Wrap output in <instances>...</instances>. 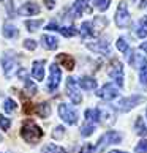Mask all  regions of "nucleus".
<instances>
[{
  "label": "nucleus",
  "instance_id": "f257e3e1",
  "mask_svg": "<svg viewBox=\"0 0 147 153\" xmlns=\"http://www.w3.org/2000/svg\"><path fill=\"white\" fill-rule=\"evenodd\" d=\"M21 136L24 140H27V142L37 144L38 140L43 137V131L37 123H33L32 120H27V122H24V125H22V128H21Z\"/></svg>",
  "mask_w": 147,
  "mask_h": 153
},
{
  "label": "nucleus",
  "instance_id": "f03ea898",
  "mask_svg": "<svg viewBox=\"0 0 147 153\" xmlns=\"http://www.w3.org/2000/svg\"><path fill=\"white\" fill-rule=\"evenodd\" d=\"M122 140V136L120 133L117 131H106L101 137L98 139V144H97V150L98 152H103L106 147L109 145H114V144H119Z\"/></svg>",
  "mask_w": 147,
  "mask_h": 153
},
{
  "label": "nucleus",
  "instance_id": "7ed1b4c3",
  "mask_svg": "<svg viewBox=\"0 0 147 153\" xmlns=\"http://www.w3.org/2000/svg\"><path fill=\"white\" fill-rule=\"evenodd\" d=\"M116 24L120 27V29H127V27H130V24H131V18H130V13H128V8H127L125 2H122L117 8Z\"/></svg>",
  "mask_w": 147,
  "mask_h": 153
},
{
  "label": "nucleus",
  "instance_id": "20e7f679",
  "mask_svg": "<svg viewBox=\"0 0 147 153\" xmlns=\"http://www.w3.org/2000/svg\"><path fill=\"white\" fill-rule=\"evenodd\" d=\"M59 115H60V118L63 120L65 123H68V125H76L78 123V112L73 109L71 106H68V104H65V103H62L60 106H59Z\"/></svg>",
  "mask_w": 147,
  "mask_h": 153
},
{
  "label": "nucleus",
  "instance_id": "39448f33",
  "mask_svg": "<svg viewBox=\"0 0 147 153\" xmlns=\"http://www.w3.org/2000/svg\"><path fill=\"white\" fill-rule=\"evenodd\" d=\"M143 101H144V96L143 95H133V96H128V98L120 100L116 104V109L120 111V112H127L130 109H133L134 106H138L139 103H143Z\"/></svg>",
  "mask_w": 147,
  "mask_h": 153
},
{
  "label": "nucleus",
  "instance_id": "423d86ee",
  "mask_svg": "<svg viewBox=\"0 0 147 153\" xmlns=\"http://www.w3.org/2000/svg\"><path fill=\"white\" fill-rule=\"evenodd\" d=\"M79 84L76 82L75 77H68L66 79V93H68V98L71 100L73 104H79L82 101V96H81V92L78 88Z\"/></svg>",
  "mask_w": 147,
  "mask_h": 153
},
{
  "label": "nucleus",
  "instance_id": "0eeeda50",
  "mask_svg": "<svg viewBox=\"0 0 147 153\" xmlns=\"http://www.w3.org/2000/svg\"><path fill=\"white\" fill-rule=\"evenodd\" d=\"M60 79H62V71L57 63L51 65L49 68V82H48V90L49 92H55L60 85Z\"/></svg>",
  "mask_w": 147,
  "mask_h": 153
},
{
  "label": "nucleus",
  "instance_id": "6e6552de",
  "mask_svg": "<svg viewBox=\"0 0 147 153\" xmlns=\"http://www.w3.org/2000/svg\"><path fill=\"white\" fill-rule=\"evenodd\" d=\"M97 96H100L101 100H106V101H111L119 96V88L111 85V84H106V85H103L98 92H97Z\"/></svg>",
  "mask_w": 147,
  "mask_h": 153
},
{
  "label": "nucleus",
  "instance_id": "1a4fd4ad",
  "mask_svg": "<svg viewBox=\"0 0 147 153\" xmlns=\"http://www.w3.org/2000/svg\"><path fill=\"white\" fill-rule=\"evenodd\" d=\"M109 76L114 79V82L119 87L123 85V65L120 63V62H116L114 63V66H112L111 71H109Z\"/></svg>",
  "mask_w": 147,
  "mask_h": 153
},
{
  "label": "nucleus",
  "instance_id": "9d476101",
  "mask_svg": "<svg viewBox=\"0 0 147 153\" xmlns=\"http://www.w3.org/2000/svg\"><path fill=\"white\" fill-rule=\"evenodd\" d=\"M2 63H3V71H5V76H13L14 73H19V65L16 63V62L10 57V55H5L2 59Z\"/></svg>",
  "mask_w": 147,
  "mask_h": 153
},
{
  "label": "nucleus",
  "instance_id": "9b49d317",
  "mask_svg": "<svg viewBox=\"0 0 147 153\" xmlns=\"http://www.w3.org/2000/svg\"><path fill=\"white\" fill-rule=\"evenodd\" d=\"M87 48H89L90 51H95V52H100V54H109V52H111V48H109V41H108V39H100V41L90 43V44H87Z\"/></svg>",
  "mask_w": 147,
  "mask_h": 153
},
{
  "label": "nucleus",
  "instance_id": "f8f14e48",
  "mask_svg": "<svg viewBox=\"0 0 147 153\" xmlns=\"http://www.w3.org/2000/svg\"><path fill=\"white\" fill-rule=\"evenodd\" d=\"M32 76L35 81H43L44 79V62L35 60L32 65Z\"/></svg>",
  "mask_w": 147,
  "mask_h": 153
},
{
  "label": "nucleus",
  "instance_id": "ddd939ff",
  "mask_svg": "<svg viewBox=\"0 0 147 153\" xmlns=\"http://www.w3.org/2000/svg\"><path fill=\"white\" fill-rule=\"evenodd\" d=\"M18 13L19 14H24V16H35L40 13V7L37 3H33V2H29V3H24L22 7L18 10Z\"/></svg>",
  "mask_w": 147,
  "mask_h": 153
},
{
  "label": "nucleus",
  "instance_id": "4468645a",
  "mask_svg": "<svg viewBox=\"0 0 147 153\" xmlns=\"http://www.w3.org/2000/svg\"><path fill=\"white\" fill-rule=\"evenodd\" d=\"M97 27H95L93 22L90 21H86L84 24L81 25V36L82 38H89V36H95L98 33V30H95Z\"/></svg>",
  "mask_w": 147,
  "mask_h": 153
},
{
  "label": "nucleus",
  "instance_id": "2eb2a0df",
  "mask_svg": "<svg viewBox=\"0 0 147 153\" xmlns=\"http://www.w3.org/2000/svg\"><path fill=\"white\" fill-rule=\"evenodd\" d=\"M78 84H79V87L84 88V90H95V88H97V81H95L93 77H90V76L81 77L78 81Z\"/></svg>",
  "mask_w": 147,
  "mask_h": 153
},
{
  "label": "nucleus",
  "instance_id": "dca6fc26",
  "mask_svg": "<svg viewBox=\"0 0 147 153\" xmlns=\"http://www.w3.org/2000/svg\"><path fill=\"white\" fill-rule=\"evenodd\" d=\"M41 43H43V46L46 48V49H55L59 46V41H57V38L55 36H51V35H43L41 36Z\"/></svg>",
  "mask_w": 147,
  "mask_h": 153
},
{
  "label": "nucleus",
  "instance_id": "f3484780",
  "mask_svg": "<svg viewBox=\"0 0 147 153\" xmlns=\"http://www.w3.org/2000/svg\"><path fill=\"white\" fill-rule=\"evenodd\" d=\"M86 10H87V0H75V5H73V14L81 16Z\"/></svg>",
  "mask_w": 147,
  "mask_h": 153
},
{
  "label": "nucleus",
  "instance_id": "a211bd4d",
  "mask_svg": "<svg viewBox=\"0 0 147 153\" xmlns=\"http://www.w3.org/2000/svg\"><path fill=\"white\" fill-rule=\"evenodd\" d=\"M57 62L63 65L66 70H73V68H75V60H73L71 57H68L66 54H60L57 57Z\"/></svg>",
  "mask_w": 147,
  "mask_h": 153
},
{
  "label": "nucleus",
  "instance_id": "6ab92c4d",
  "mask_svg": "<svg viewBox=\"0 0 147 153\" xmlns=\"http://www.w3.org/2000/svg\"><path fill=\"white\" fill-rule=\"evenodd\" d=\"M136 35H138L139 38H146V36H147V16H144V18L139 19Z\"/></svg>",
  "mask_w": 147,
  "mask_h": 153
},
{
  "label": "nucleus",
  "instance_id": "aec40b11",
  "mask_svg": "<svg viewBox=\"0 0 147 153\" xmlns=\"http://www.w3.org/2000/svg\"><path fill=\"white\" fill-rule=\"evenodd\" d=\"M37 114L41 117V118H46L51 115V106L48 103H40L37 106Z\"/></svg>",
  "mask_w": 147,
  "mask_h": 153
},
{
  "label": "nucleus",
  "instance_id": "412c9836",
  "mask_svg": "<svg viewBox=\"0 0 147 153\" xmlns=\"http://www.w3.org/2000/svg\"><path fill=\"white\" fill-rule=\"evenodd\" d=\"M18 35H19V30L16 29L14 25H11V24L3 25V36L5 38H14V36H18Z\"/></svg>",
  "mask_w": 147,
  "mask_h": 153
},
{
  "label": "nucleus",
  "instance_id": "4be33fe9",
  "mask_svg": "<svg viewBox=\"0 0 147 153\" xmlns=\"http://www.w3.org/2000/svg\"><path fill=\"white\" fill-rule=\"evenodd\" d=\"M134 128H136V133H138L139 136H147V126H146V123H144V118H143V117H138V118H136Z\"/></svg>",
  "mask_w": 147,
  "mask_h": 153
},
{
  "label": "nucleus",
  "instance_id": "5701e85b",
  "mask_svg": "<svg viewBox=\"0 0 147 153\" xmlns=\"http://www.w3.org/2000/svg\"><path fill=\"white\" fill-rule=\"evenodd\" d=\"M95 126H97V125L92 123V122H84L82 128H81V134L84 136V137H87V136L93 134V131H95Z\"/></svg>",
  "mask_w": 147,
  "mask_h": 153
},
{
  "label": "nucleus",
  "instance_id": "b1692460",
  "mask_svg": "<svg viewBox=\"0 0 147 153\" xmlns=\"http://www.w3.org/2000/svg\"><path fill=\"white\" fill-rule=\"evenodd\" d=\"M43 153H66V150L59 147V145H55V144H49L43 149Z\"/></svg>",
  "mask_w": 147,
  "mask_h": 153
},
{
  "label": "nucleus",
  "instance_id": "393cba45",
  "mask_svg": "<svg viewBox=\"0 0 147 153\" xmlns=\"http://www.w3.org/2000/svg\"><path fill=\"white\" fill-rule=\"evenodd\" d=\"M139 82L143 85H147V62H144L139 68Z\"/></svg>",
  "mask_w": 147,
  "mask_h": 153
},
{
  "label": "nucleus",
  "instance_id": "a878e982",
  "mask_svg": "<svg viewBox=\"0 0 147 153\" xmlns=\"http://www.w3.org/2000/svg\"><path fill=\"white\" fill-rule=\"evenodd\" d=\"M43 25V21L41 19H37V21H25V27H27V30H30V32H35L38 30V27H41Z\"/></svg>",
  "mask_w": 147,
  "mask_h": 153
},
{
  "label": "nucleus",
  "instance_id": "bb28decb",
  "mask_svg": "<svg viewBox=\"0 0 147 153\" xmlns=\"http://www.w3.org/2000/svg\"><path fill=\"white\" fill-rule=\"evenodd\" d=\"M16 107H18V104H16V101H14V100L7 98V100L3 101V111H5V112H13Z\"/></svg>",
  "mask_w": 147,
  "mask_h": 153
},
{
  "label": "nucleus",
  "instance_id": "cd10ccee",
  "mask_svg": "<svg viewBox=\"0 0 147 153\" xmlns=\"http://www.w3.org/2000/svg\"><path fill=\"white\" fill-rule=\"evenodd\" d=\"M63 36H66V38H70V36H75L76 33H78V30L75 29L73 25H70V27H60V30H59Z\"/></svg>",
  "mask_w": 147,
  "mask_h": 153
},
{
  "label": "nucleus",
  "instance_id": "c85d7f7f",
  "mask_svg": "<svg viewBox=\"0 0 147 153\" xmlns=\"http://www.w3.org/2000/svg\"><path fill=\"white\" fill-rule=\"evenodd\" d=\"M117 49L120 51V52H125V54H128V52H130L128 43H127L123 38H119V39H117Z\"/></svg>",
  "mask_w": 147,
  "mask_h": 153
},
{
  "label": "nucleus",
  "instance_id": "c756f323",
  "mask_svg": "<svg viewBox=\"0 0 147 153\" xmlns=\"http://www.w3.org/2000/svg\"><path fill=\"white\" fill-rule=\"evenodd\" d=\"M111 5V0H95V7L100 11H106Z\"/></svg>",
  "mask_w": 147,
  "mask_h": 153
},
{
  "label": "nucleus",
  "instance_id": "7c9ffc66",
  "mask_svg": "<svg viewBox=\"0 0 147 153\" xmlns=\"http://www.w3.org/2000/svg\"><path fill=\"white\" fill-rule=\"evenodd\" d=\"M63 134H65V128L63 126H55L54 131H52V137L54 139H60V137H63Z\"/></svg>",
  "mask_w": 147,
  "mask_h": 153
},
{
  "label": "nucleus",
  "instance_id": "2f4dec72",
  "mask_svg": "<svg viewBox=\"0 0 147 153\" xmlns=\"http://www.w3.org/2000/svg\"><path fill=\"white\" fill-rule=\"evenodd\" d=\"M134 152H136V153H147V140H146V139L141 140V142L136 145Z\"/></svg>",
  "mask_w": 147,
  "mask_h": 153
},
{
  "label": "nucleus",
  "instance_id": "473e14b6",
  "mask_svg": "<svg viewBox=\"0 0 147 153\" xmlns=\"http://www.w3.org/2000/svg\"><path fill=\"white\" fill-rule=\"evenodd\" d=\"M10 126H11L10 118H7V117H0V128L7 131V129H10Z\"/></svg>",
  "mask_w": 147,
  "mask_h": 153
},
{
  "label": "nucleus",
  "instance_id": "72a5a7b5",
  "mask_svg": "<svg viewBox=\"0 0 147 153\" xmlns=\"http://www.w3.org/2000/svg\"><path fill=\"white\" fill-rule=\"evenodd\" d=\"M24 48L33 51V49L37 48V41H35V39H25V41H24Z\"/></svg>",
  "mask_w": 147,
  "mask_h": 153
},
{
  "label": "nucleus",
  "instance_id": "f704fd0d",
  "mask_svg": "<svg viewBox=\"0 0 147 153\" xmlns=\"http://www.w3.org/2000/svg\"><path fill=\"white\" fill-rule=\"evenodd\" d=\"M95 150H97V147H93L92 144H86L81 149V153H93Z\"/></svg>",
  "mask_w": 147,
  "mask_h": 153
},
{
  "label": "nucleus",
  "instance_id": "c9c22d12",
  "mask_svg": "<svg viewBox=\"0 0 147 153\" xmlns=\"http://www.w3.org/2000/svg\"><path fill=\"white\" fill-rule=\"evenodd\" d=\"M46 30H60V25L55 21H51L49 24L46 25Z\"/></svg>",
  "mask_w": 147,
  "mask_h": 153
},
{
  "label": "nucleus",
  "instance_id": "e433bc0d",
  "mask_svg": "<svg viewBox=\"0 0 147 153\" xmlns=\"http://www.w3.org/2000/svg\"><path fill=\"white\" fill-rule=\"evenodd\" d=\"M139 49H141V51H144V52H147V41H144L143 44H141Z\"/></svg>",
  "mask_w": 147,
  "mask_h": 153
},
{
  "label": "nucleus",
  "instance_id": "4c0bfd02",
  "mask_svg": "<svg viewBox=\"0 0 147 153\" xmlns=\"http://www.w3.org/2000/svg\"><path fill=\"white\" fill-rule=\"evenodd\" d=\"M46 7L51 10V8H52L54 7V3H52V0H46Z\"/></svg>",
  "mask_w": 147,
  "mask_h": 153
},
{
  "label": "nucleus",
  "instance_id": "58836bf2",
  "mask_svg": "<svg viewBox=\"0 0 147 153\" xmlns=\"http://www.w3.org/2000/svg\"><path fill=\"white\" fill-rule=\"evenodd\" d=\"M146 5H147V0H141V5H139V7H141V8H144Z\"/></svg>",
  "mask_w": 147,
  "mask_h": 153
},
{
  "label": "nucleus",
  "instance_id": "ea45409f",
  "mask_svg": "<svg viewBox=\"0 0 147 153\" xmlns=\"http://www.w3.org/2000/svg\"><path fill=\"white\" fill-rule=\"evenodd\" d=\"M108 153H127V152H120V150H112V152H108Z\"/></svg>",
  "mask_w": 147,
  "mask_h": 153
},
{
  "label": "nucleus",
  "instance_id": "a19ab883",
  "mask_svg": "<svg viewBox=\"0 0 147 153\" xmlns=\"http://www.w3.org/2000/svg\"><path fill=\"white\" fill-rule=\"evenodd\" d=\"M0 140H2V136H0Z\"/></svg>",
  "mask_w": 147,
  "mask_h": 153
},
{
  "label": "nucleus",
  "instance_id": "79ce46f5",
  "mask_svg": "<svg viewBox=\"0 0 147 153\" xmlns=\"http://www.w3.org/2000/svg\"><path fill=\"white\" fill-rule=\"evenodd\" d=\"M146 115H147V111H146Z\"/></svg>",
  "mask_w": 147,
  "mask_h": 153
}]
</instances>
